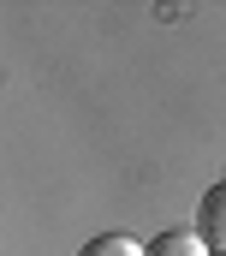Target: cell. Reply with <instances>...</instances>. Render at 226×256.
Returning a JSON list of instances; mask_svg holds the SVG:
<instances>
[{
	"label": "cell",
	"instance_id": "1",
	"mask_svg": "<svg viewBox=\"0 0 226 256\" xmlns=\"http://www.w3.org/2000/svg\"><path fill=\"white\" fill-rule=\"evenodd\" d=\"M196 232H202V244L214 256H226V179H214L196 196Z\"/></svg>",
	"mask_w": 226,
	"mask_h": 256
},
{
	"label": "cell",
	"instance_id": "2",
	"mask_svg": "<svg viewBox=\"0 0 226 256\" xmlns=\"http://www.w3.org/2000/svg\"><path fill=\"white\" fill-rule=\"evenodd\" d=\"M149 256H214L202 244V232L196 226H167V232H155L149 238Z\"/></svg>",
	"mask_w": 226,
	"mask_h": 256
},
{
	"label": "cell",
	"instance_id": "3",
	"mask_svg": "<svg viewBox=\"0 0 226 256\" xmlns=\"http://www.w3.org/2000/svg\"><path fill=\"white\" fill-rule=\"evenodd\" d=\"M78 256H149L137 238H125V232H102V238H90Z\"/></svg>",
	"mask_w": 226,
	"mask_h": 256
}]
</instances>
